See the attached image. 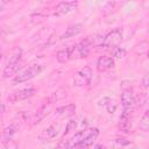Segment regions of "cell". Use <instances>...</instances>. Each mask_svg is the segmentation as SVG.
I'll use <instances>...</instances> for the list:
<instances>
[{
  "instance_id": "1",
  "label": "cell",
  "mask_w": 149,
  "mask_h": 149,
  "mask_svg": "<svg viewBox=\"0 0 149 149\" xmlns=\"http://www.w3.org/2000/svg\"><path fill=\"white\" fill-rule=\"evenodd\" d=\"M44 70V65L43 64H34L31 66H29L28 69L23 70L22 72H20L12 81L13 85H16V84H21V83H24V81H28L33 78H35L36 76H38L42 71Z\"/></svg>"
},
{
  "instance_id": "2",
  "label": "cell",
  "mask_w": 149,
  "mask_h": 149,
  "mask_svg": "<svg viewBox=\"0 0 149 149\" xmlns=\"http://www.w3.org/2000/svg\"><path fill=\"white\" fill-rule=\"evenodd\" d=\"M122 36H123L122 29L115 28V29L111 30L106 36H104V41H102L101 45L105 48H115L121 43Z\"/></svg>"
},
{
  "instance_id": "3",
  "label": "cell",
  "mask_w": 149,
  "mask_h": 149,
  "mask_svg": "<svg viewBox=\"0 0 149 149\" xmlns=\"http://www.w3.org/2000/svg\"><path fill=\"white\" fill-rule=\"evenodd\" d=\"M92 79V70L90 66L81 68L76 76L73 77V85L74 86H85L91 83Z\"/></svg>"
},
{
  "instance_id": "4",
  "label": "cell",
  "mask_w": 149,
  "mask_h": 149,
  "mask_svg": "<svg viewBox=\"0 0 149 149\" xmlns=\"http://www.w3.org/2000/svg\"><path fill=\"white\" fill-rule=\"evenodd\" d=\"M78 7V1H63V2H59L55 8H54V12H52V15L54 16H64L73 10H76Z\"/></svg>"
},
{
  "instance_id": "5",
  "label": "cell",
  "mask_w": 149,
  "mask_h": 149,
  "mask_svg": "<svg viewBox=\"0 0 149 149\" xmlns=\"http://www.w3.org/2000/svg\"><path fill=\"white\" fill-rule=\"evenodd\" d=\"M90 48L91 44L88 42V40H84L78 44L72 45V50H71V58L76 57V58H84L87 57L90 54Z\"/></svg>"
},
{
  "instance_id": "6",
  "label": "cell",
  "mask_w": 149,
  "mask_h": 149,
  "mask_svg": "<svg viewBox=\"0 0 149 149\" xmlns=\"http://www.w3.org/2000/svg\"><path fill=\"white\" fill-rule=\"evenodd\" d=\"M132 108H125L121 116H120V122H119V129L126 134L130 133L132 129Z\"/></svg>"
},
{
  "instance_id": "7",
  "label": "cell",
  "mask_w": 149,
  "mask_h": 149,
  "mask_svg": "<svg viewBox=\"0 0 149 149\" xmlns=\"http://www.w3.org/2000/svg\"><path fill=\"white\" fill-rule=\"evenodd\" d=\"M36 93V90L34 87H28V88H22L20 91H16L9 95L10 101H19V100H26L30 97H33Z\"/></svg>"
},
{
  "instance_id": "8",
  "label": "cell",
  "mask_w": 149,
  "mask_h": 149,
  "mask_svg": "<svg viewBox=\"0 0 149 149\" xmlns=\"http://www.w3.org/2000/svg\"><path fill=\"white\" fill-rule=\"evenodd\" d=\"M114 59L109 56H101L97 61V69L99 72H105L112 68H114Z\"/></svg>"
},
{
  "instance_id": "9",
  "label": "cell",
  "mask_w": 149,
  "mask_h": 149,
  "mask_svg": "<svg viewBox=\"0 0 149 149\" xmlns=\"http://www.w3.org/2000/svg\"><path fill=\"white\" fill-rule=\"evenodd\" d=\"M121 104L123 106V108H133L136 105V100H135V95L132 93L130 88L123 90L121 93Z\"/></svg>"
},
{
  "instance_id": "10",
  "label": "cell",
  "mask_w": 149,
  "mask_h": 149,
  "mask_svg": "<svg viewBox=\"0 0 149 149\" xmlns=\"http://www.w3.org/2000/svg\"><path fill=\"white\" fill-rule=\"evenodd\" d=\"M22 66V63L21 61H17V62H10L8 61V63L6 64L3 71H2V77L3 78H9L12 77L13 74H15Z\"/></svg>"
},
{
  "instance_id": "11",
  "label": "cell",
  "mask_w": 149,
  "mask_h": 149,
  "mask_svg": "<svg viewBox=\"0 0 149 149\" xmlns=\"http://www.w3.org/2000/svg\"><path fill=\"white\" fill-rule=\"evenodd\" d=\"M83 31V24L81 23H74L70 27L66 28V30L61 35V40H66V38H70V37H73L78 34H80Z\"/></svg>"
},
{
  "instance_id": "12",
  "label": "cell",
  "mask_w": 149,
  "mask_h": 149,
  "mask_svg": "<svg viewBox=\"0 0 149 149\" xmlns=\"http://www.w3.org/2000/svg\"><path fill=\"white\" fill-rule=\"evenodd\" d=\"M98 135H99V129L98 128H91L90 134L85 137V140L81 143L77 144L76 148H88V147H92V144L94 143V141L98 137Z\"/></svg>"
},
{
  "instance_id": "13",
  "label": "cell",
  "mask_w": 149,
  "mask_h": 149,
  "mask_svg": "<svg viewBox=\"0 0 149 149\" xmlns=\"http://www.w3.org/2000/svg\"><path fill=\"white\" fill-rule=\"evenodd\" d=\"M57 135V129L54 126H49L48 128L43 129L40 134H38V139L42 141H50L54 137H56Z\"/></svg>"
},
{
  "instance_id": "14",
  "label": "cell",
  "mask_w": 149,
  "mask_h": 149,
  "mask_svg": "<svg viewBox=\"0 0 149 149\" xmlns=\"http://www.w3.org/2000/svg\"><path fill=\"white\" fill-rule=\"evenodd\" d=\"M76 112V105L74 104H68L65 106L58 107L56 109V114L62 115V116H71Z\"/></svg>"
},
{
  "instance_id": "15",
  "label": "cell",
  "mask_w": 149,
  "mask_h": 149,
  "mask_svg": "<svg viewBox=\"0 0 149 149\" xmlns=\"http://www.w3.org/2000/svg\"><path fill=\"white\" fill-rule=\"evenodd\" d=\"M71 50H72V45L71 47H68L65 49H62L59 50L57 54H56V59L58 63H66L70 58H71Z\"/></svg>"
},
{
  "instance_id": "16",
  "label": "cell",
  "mask_w": 149,
  "mask_h": 149,
  "mask_svg": "<svg viewBox=\"0 0 149 149\" xmlns=\"http://www.w3.org/2000/svg\"><path fill=\"white\" fill-rule=\"evenodd\" d=\"M100 104L105 107V109L107 111L108 114H113V113L115 112V109H116V104H115V101H114L113 99H111V98H104V99L100 101Z\"/></svg>"
},
{
  "instance_id": "17",
  "label": "cell",
  "mask_w": 149,
  "mask_h": 149,
  "mask_svg": "<svg viewBox=\"0 0 149 149\" xmlns=\"http://www.w3.org/2000/svg\"><path fill=\"white\" fill-rule=\"evenodd\" d=\"M15 132H16V127H15V126L10 125V126L6 127V128L3 129V132H2V134H1V139H2V141H3V142H6V141H10V139L13 137V135L15 134Z\"/></svg>"
},
{
  "instance_id": "18",
  "label": "cell",
  "mask_w": 149,
  "mask_h": 149,
  "mask_svg": "<svg viewBox=\"0 0 149 149\" xmlns=\"http://www.w3.org/2000/svg\"><path fill=\"white\" fill-rule=\"evenodd\" d=\"M140 129L147 132L149 129V121H148V112L144 113V115L142 116L141 121H140Z\"/></svg>"
},
{
  "instance_id": "19",
  "label": "cell",
  "mask_w": 149,
  "mask_h": 149,
  "mask_svg": "<svg viewBox=\"0 0 149 149\" xmlns=\"http://www.w3.org/2000/svg\"><path fill=\"white\" fill-rule=\"evenodd\" d=\"M76 128H77V122H76L74 120H70V121L66 123V127H65V130H64V133H63V136H65V135H68L69 133L73 132Z\"/></svg>"
},
{
  "instance_id": "20",
  "label": "cell",
  "mask_w": 149,
  "mask_h": 149,
  "mask_svg": "<svg viewBox=\"0 0 149 149\" xmlns=\"http://www.w3.org/2000/svg\"><path fill=\"white\" fill-rule=\"evenodd\" d=\"M113 56L116 57V58H122L126 56V50L123 48H120V47H115L114 48V51H113Z\"/></svg>"
},
{
  "instance_id": "21",
  "label": "cell",
  "mask_w": 149,
  "mask_h": 149,
  "mask_svg": "<svg viewBox=\"0 0 149 149\" xmlns=\"http://www.w3.org/2000/svg\"><path fill=\"white\" fill-rule=\"evenodd\" d=\"M114 144L118 146V147H126V146H129L130 142L127 141L126 139H116V140L114 141Z\"/></svg>"
},
{
  "instance_id": "22",
  "label": "cell",
  "mask_w": 149,
  "mask_h": 149,
  "mask_svg": "<svg viewBox=\"0 0 149 149\" xmlns=\"http://www.w3.org/2000/svg\"><path fill=\"white\" fill-rule=\"evenodd\" d=\"M148 74H144L143 76V78H142V86L144 87V88H147L148 87V85H149V81H148Z\"/></svg>"
},
{
  "instance_id": "23",
  "label": "cell",
  "mask_w": 149,
  "mask_h": 149,
  "mask_svg": "<svg viewBox=\"0 0 149 149\" xmlns=\"http://www.w3.org/2000/svg\"><path fill=\"white\" fill-rule=\"evenodd\" d=\"M9 2V0H0V12L3 9V7Z\"/></svg>"
},
{
  "instance_id": "24",
  "label": "cell",
  "mask_w": 149,
  "mask_h": 149,
  "mask_svg": "<svg viewBox=\"0 0 149 149\" xmlns=\"http://www.w3.org/2000/svg\"><path fill=\"white\" fill-rule=\"evenodd\" d=\"M40 1H42V2H51L54 0H40Z\"/></svg>"
},
{
  "instance_id": "25",
  "label": "cell",
  "mask_w": 149,
  "mask_h": 149,
  "mask_svg": "<svg viewBox=\"0 0 149 149\" xmlns=\"http://www.w3.org/2000/svg\"><path fill=\"white\" fill-rule=\"evenodd\" d=\"M1 35H2V28L0 27V37H1Z\"/></svg>"
},
{
  "instance_id": "26",
  "label": "cell",
  "mask_w": 149,
  "mask_h": 149,
  "mask_svg": "<svg viewBox=\"0 0 149 149\" xmlns=\"http://www.w3.org/2000/svg\"><path fill=\"white\" fill-rule=\"evenodd\" d=\"M1 58H2V52L0 51V61H1Z\"/></svg>"
},
{
  "instance_id": "27",
  "label": "cell",
  "mask_w": 149,
  "mask_h": 149,
  "mask_svg": "<svg viewBox=\"0 0 149 149\" xmlns=\"http://www.w3.org/2000/svg\"><path fill=\"white\" fill-rule=\"evenodd\" d=\"M9 1H15V0H9Z\"/></svg>"
}]
</instances>
